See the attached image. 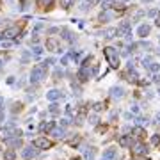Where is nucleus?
I'll return each instance as SVG.
<instances>
[{
    "label": "nucleus",
    "mask_w": 160,
    "mask_h": 160,
    "mask_svg": "<svg viewBox=\"0 0 160 160\" xmlns=\"http://www.w3.org/2000/svg\"><path fill=\"white\" fill-rule=\"evenodd\" d=\"M36 155H37V149L34 146H27V148H23V151H21V158H23V160H30V158H34Z\"/></svg>",
    "instance_id": "nucleus-3"
},
{
    "label": "nucleus",
    "mask_w": 160,
    "mask_h": 160,
    "mask_svg": "<svg viewBox=\"0 0 160 160\" xmlns=\"http://www.w3.org/2000/svg\"><path fill=\"white\" fill-rule=\"evenodd\" d=\"M158 142H160V137H158V135H153V137H151V144H153V146H158Z\"/></svg>",
    "instance_id": "nucleus-24"
},
{
    "label": "nucleus",
    "mask_w": 160,
    "mask_h": 160,
    "mask_svg": "<svg viewBox=\"0 0 160 160\" xmlns=\"http://www.w3.org/2000/svg\"><path fill=\"white\" fill-rule=\"evenodd\" d=\"M52 135L57 137V139L64 137V128H53V130H52Z\"/></svg>",
    "instance_id": "nucleus-13"
},
{
    "label": "nucleus",
    "mask_w": 160,
    "mask_h": 160,
    "mask_svg": "<svg viewBox=\"0 0 160 160\" xmlns=\"http://www.w3.org/2000/svg\"><path fill=\"white\" fill-rule=\"evenodd\" d=\"M117 34L119 36H130V23H128V21H123V23L119 25V29H117Z\"/></svg>",
    "instance_id": "nucleus-7"
},
{
    "label": "nucleus",
    "mask_w": 160,
    "mask_h": 160,
    "mask_svg": "<svg viewBox=\"0 0 160 160\" xmlns=\"http://www.w3.org/2000/svg\"><path fill=\"white\" fill-rule=\"evenodd\" d=\"M149 32H151V27L149 25H139L137 27V36L139 37H148Z\"/></svg>",
    "instance_id": "nucleus-5"
},
{
    "label": "nucleus",
    "mask_w": 160,
    "mask_h": 160,
    "mask_svg": "<svg viewBox=\"0 0 160 160\" xmlns=\"http://www.w3.org/2000/svg\"><path fill=\"white\" fill-rule=\"evenodd\" d=\"M141 16H144V13H142V11H137L135 16H133V21H139V20H141Z\"/></svg>",
    "instance_id": "nucleus-27"
},
{
    "label": "nucleus",
    "mask_w": 160,
    "mask_h": 160,
    "mask_svg": "<svg viewBox=\"0 0 160 160\" xmlns=\"http://www.w3.org/2000/svg\"><path fill=\"white\" fill-rule=\"evenodd\" d=\"M2 109H4V98L0 96V110H2Z\"/></svg>",
    "instance_id": "nucleus-38"
},
{
    "label": "nucleus",
    "mask_w": 160,
    "mask_h": 160,
    "mask_svg": "<svg viewBox=\"0 0 160 160\" xmlns=\"http://www.w3.org/2000/svg\"><path fill=\"white\" fill-rule=\"evenodd\" d=\"M30 61V52H23L21 53V62H29Z\"/></svg>",
    "instance_id": "nucleus-16"
},
{
    "label": "nucleus",
    "mask_w": 160,
    "mask_h": 160,
    "mask_svg": "<svg viewBox=\"0 0 160 160\" xmlns=\"http://www.w3.org/2000/svg\"><path fill=\"white\" fill-rule=\"evenodd\" d=\"M148 14H149V16H157L158 13H157V11H155V9H151V11H149V13H148Z\"/></svg>",
    "instance_id": "nucleus-37"
},
{
    "label": "nucleus",
    "mask_w": 160,
    "mask_h": 160,
    "mask_svg": "<svg viewBox=\"0 0 160 160\" xmlns=\"http://www.w3.org/2000/svg\"><path fill=\"white\" fill-rule=\"evenodd\" d=\"M34 146H37L39 149H48V148H52V141L50 139H45V137H39V139H36Z\"/></svg>",
    "instance_id": "nucleus-4"
},
{
    "label": "nucleus",
    "mask_w": 160,
    "mask_h": 160,
    "mask_svg": "<svg viewBox=\"0 0 160 160\" xmlns=\"http://www.w3.org/2000/svg\"><path fill=\"white\" fill-rule=\"evenodd\" d=\"M105 57H107V61H109L110 68L116 69L117 66H119V57H117V52H116L114 46H107L105 48Z\"/></svg>",
    "instance_id": "nucleus-1"
},
{
    "label": "nucleus",
    "mask_w": 160,
    "mask_h": 160,
    "mask_svg": "<svg viewBox=\"0 0 160 160\" xmlns=\"http://www.w3.org/2000/svg\"><path fill=\"white\" fill-rule=\"evenodd\" d=\"M46 48H48V50H57V48H59V46H57V41H55V39H48V41H46Z\"/></svg>",
    "instance_id": "nucleus-15"
},
{
    "label": "nucleus",
    "mask_w": 160,
    "mask_h": 160,
    "mask_svg": "<svg viewBox=\"0 0 160 160\" xmlns=\"http://www.w3.org/2000/svg\"><path fill=\"white\" fill-rule=\"evenodd\" d=\"M0 68H2V61H0Z\"/></svg>",
    "instance_id": "nucleus-42"
},
{
    "label": "nucleus",
    "mask_w": 160,
    "mask_h": 160,
    "mask_svg": "<svg viewBox=\"0 0 160 160\" xmlns=\"http://www.w3.org/2000/svg\"><path fill=\"white\" fill-rule=\"evenodd\" d=\"M50 112H53V114H57V112H59V107H57L55 103H52V105H50Z\"/></svg>",
    "instance_id": "nucleus-29"
},
{
    "label": "nucleus",
    "mask_w": 160,
    "mask_h": 160,
    "mask_svg": "<svg viewBox=\"0 0 160 160\" xmlns=\"http://www.w3.org/2000/svg\"><path fill=\"white\" fill-rule=\"evenodd\" d=\"M68 61H69V55H64V57L61 59V62H62V64H68Z\"/></svg>",
    "instance_id": "nucleus-33"
},
{
    "label": "nucleus",
    "mask_w": 160,
    "mask_h": 160,
    "mask_svg": "<svg viewBox=\"0 0 160 160\" xmlns=\"http://www.w3.org/2000/svg\"><path fill=\"white\" fill-rule=\"evenodd\" d=\"M158 68H160V66H158L157 62H151V66H149V71H151V73H157V71H158Z\"/></svg>",
    "instance_id": "nucleus-22"
},
{
    "label": "nucleus",
    "mask_w": 160,
    "mask_h": 160,
    "mask_svg": "<svg viewBox=\"0 0 160 160\" xmlns=\"http://www.w3.org/2000/svg\"><path fill=\"white\" fill-rule=\"evenodd\" d=\"M119 2H130V0H119Z\"/></svg>",
    "instance_id": "nucleus-41"
},
{
    "label": "nucleus",
    "mask_w": 160,
    "mask_h": 160,
    "mask_svg": "<svg viewBox=\"0 0 160 160\" xmlns=\"http://www.w3.org/2000/svg\"><path fill=\"white\" fill-rule=\"evenodd\" d=\"M98 121H100V119H98V116H96V114H91V116H89V123H91V125H98Z\"/></svg>",
    "instance_id": "nucleus-18"
},
{
    "label": "nucleus",
    "mask_w": 160,
    "mask_h": 160,
    "mask_svg": "<svg viewBox=\"0 0 160 160\" xmlns=\"http://www.w3.org/2000/svg\"><path fill=\"white\" fill-rule=\"evenodd\" d=\"M157 121H160V114H158V116H157Z\"/></svg>",
    "instance_id": "nucleus-39"
},
{
    "label": "nucleus",
    "mask_w": 160,
    "mask_h": 160,
    "mask_svg": "<svg viewBox=\"0 0 160 160\" xmlns=\"http://www.w3.org/2000/svg\"><path fill=\"white\" fill-rule=\"evenodd\" d=\"M114 32H116V30L109 29V30H105V32H103V36H105V37H112V36H114Z\"/></svg>",
    "instance_id": "nucleus-25"
},
{
    "label": "nucleus",
    "mask_w": 160,
    "mask_h": 160,
    "mask_svg": "<svg viewBox=\"0 0 160 160\" xmlns=\"http://www.w3.org/2000/svg\"><path fill=\"white\" fill-rule=\"evenodd\" d=\"M52 2H53V0H41V4H43V5H50Z\"/></svg>",
    "instance_id": "nucleus-35"
},
{
    "label": "nucleus",
    "mask_w": 160,
    "mask_h": 160,
    "mask_svg": "<svg viewBox=\"0 0 160 160\" xmlns=\"http://www.w3.org/2000/svg\"><path fill=\"white\" fill-rule=\"evenodd\" d=\"M112 2H114V0H103V2H101V5L107 9V7H112Z\"/></svg>",
    "instance_id": "nucleus-26"
},
{
    "label": "nucleus",
    "mask_w": 160,
    "mask_h": 160,
    "mask_svg": "<svg viewBox=\"0 0 160 160\" xmlns=\"http://www.w3.org/2000/svg\"><path fill=\"white\" fill-rule=\"evenodd\" d=\"M109 94L112 96V98L119 100V98H123V94H125V89H121V87H112V89L109 91Z\"/></svg>",
    "instance_id": "nucleus-10"
},
{
    "label": "nucleus",
    "mask_w": 160,
    "mask_h": 160,
    "mask_svg": "<svg viewBox=\"0 0 160 160\" xmlns=\"http://www.w3.org/2000/svg\"><path fill=\"white\" fill-rule=\"evenodd\" d=\"M114 158H116V149H114V148L105 149L103 155H101V160H114Z\"/></svg>",
    "instance_id": "nucleus-11"
},
{
    "label": "nucleus",
    "mask_w": 160,
    "mask_h": 160,
    "mask_svg": "<svg viewBox=\"0 0 160 160\" xmlns=\"http://www.w3.org/2000/svg\"><path fill=\"white\" fill-rule=\"evenodd\" d=\"M18 34H20V29H18V27H11V29H7V30L4 32V36H2V37L9 39V37H16Z\"/></svg>",
    "instance_id": "nucleus-8"
},
{
    "label": "nucleus",
    "mask_w": 160,
    "mask_h": 160,
    "mask_svg": "<svg viewBox=\"0 0 160 160\" xmlns=\"http://www.w3.org/2000/svg\"><path fill=\"white\" fill-rule=\"evenodd\" d=\"M32 52H34V53H36V55H37V57H39V55H41V52H43V48H41V46H37V45H36V46H32Z\"/></svg>",
    "instance_id": "nucleus-23"
},
{
    "label": "nucleus",
    "mask_w": 160,
    "mask_h": 160,
    "mask_svg": "<svg viewBox=\"0 0 160 160\" xmlns=\"http://www.w3.org/2000/svg\"><path fill=\"white\" fill-rule=\"evenodd\" d=\"M100 20H101V21H109V20H112V13H110V11H103V13L100 14Z\"/></svg>",
    "instance_id": "nucleus-14"
},
{
    "label": "nucleus",
    "mask_w": 160,
    "mask_h": 160,
    "mask_svg": "<svg viewBox=\"0 0 160 160\" xmlns=\"http://www.w3.org/2000/svg\"><path fill=\"white\" fill-rule=\"evenodd\" d=\"M46 98L53 103V101H55V100H59V98H62V93L59 91V89H50L48 93H46Z\"/></svg>",
    "instance_id": "nucleus-6"
},
{
    "label": "nucleus",
    "mask_w": 160,
    "mask_h": 160,
    "mask_svg": "<svg viewBox=\"0 0 160 160\" xmlns=\"http://www.w3.org/2000/svg\"><path fill=\"white\" fill-rule=\"evenodd\" d=\"M89 5H91V2H84V5H82L80 9H82V11H87V9H89Z\"/></svg>",
    "instance_id": "nucleus-31"
},
{
    "label": "nucleus",
    "mask_w": 160,
    "mask_h": 160,
    "mask_svg": "<svg viewBox=\"0 0 160 160\" xmlns=\"http://www.w3.org/2000/svg\"><path fill=\"white\" fill-rule=\"evenodd\" d=\"M13 137V132L9 130V126H4L0 128V141H7V139Z\"/></svg>",
    "instance_id": "nucleus-9"
},
{
    "label": "nucleus",
    "mask_w": 160,
    "mask_h": 160,
    "mask_svg": "<svg viewBox=\"0 0 160 160\" xmlns=\"http://www.w3.org/2000/svg\"><path fill=\"white\" fill-rule=\"evenodd\" d=\"M50 64H52V66L55 64V59H53V57H50V59H45V66H50Z\"/></svg>",
    "instance_id": "nucleus-28"
},
{
    "label": "nucleus",
    "mask_w": 160,
    "mask_h": 160,
    "mask_svg": "<svg viewBox=\"0 0 160 160\" xmlns=\"http://www.w3.org/2000/svg\"><path fill=\"white\" fill-rule=\"evenodd\" d=\"M16 158V155H14V151L11 149V151H5V160H14Z\"/></svg>",
    "instance_id": "nucleus-19"
},
{
    "label": "nucleus",
    "mask_w": 160,
    "mask_h": 160,
    "mask_svg": "<svg viewBox=\"0 0 160 160\" xmlns=\"http://www.w3.org/2000/svg\"><path fill=\"white\" fill-rule=\"evenodd\" d=\"M125 119H126V121H130V119H133V116H132L130 112H126V114H125Z\"/></svg>",
    "instance_id": "nucleus-34"
},
{
    "label": "nucleus",
    "mask_w": 160,
    "mask_h": 160,
    "mask_svg": "<svg viewBox=\"0 0 160 160\" xmlns=\"http://www.w3.org/2000/svg\"><path fill=\"white\" fill-rule=\"evenodd\" d=\"M132 149H133V153H135V155H144V153L148 151V148H146V146H142L141 142H135V144L132 146Z\"/></svg>",
    "instance_id": "nucleus-12"
},
{
    "label": "nucleus",
    "mask_w": 160,
    "mask_h": 160,
    "mask_svg": "<svg viewBox=\"0 0 160 160\" xmlns=\"http://www.w3.org/2000/svg\"><path fill=\"white\" fill-rule=\"evenodd\" d=\"M71 2H73V0H61L62 7H69V5H71Z\"/></svg>",
    "instance_id": "nucleus-30"
},
{
    "label": "nucleus",
    "mask_w": 160,
    "mask_h": 160,
    "mask_svg": "<svg viewBox=\"0 0 160 160\" xmlns=\"http://www.w3.org/2000/svg\"><path fill=\"white\" fill-rule=\"evenodd\" d=\"M142 2H153V0H142Z\"/></svg>",
    "instance_id": "nucleus-40"
},
{
    "label": "nucleus",
    "mask_w": 160,
    "mask_h": 160,
    "mask_svg": "<svg viewBox=\"0 0 160 160\" xmlns=\"http://www.w3.org/2000/svg\"><path fill=\"white\" fill-rule=\"evenodd\" d=\"M45 73H46V66H45V64L36 66L34 69H32V73H30V82H32V84L41 82L43 78H45Z\"/></svg>",
    "instance_id": "nucleus-2"
},
{
    "label": "nucleus",
    "mask_w": 160,
    "mask_h": 160,
    "mask_svg": "<svg viewBox=\"0 0 160 160\" xmlns=\"http://www.w3.org/2000/svg\"><path fill=\"white\" fill-rule=\"evenodd\" d=\"M93 109H94L96 112H101V110L105 109V105H103V103H96V105H93Z\"/></svg>",
    "instance_id": "nucleus-21"
},
{
    "label": "nucleus",
    "mask_w": 160,
    "mask_h": 160,
    "mask_svg": "<svg viewBox=\"0 0 160 160\" xmlns=\"http://www.w3.org/2000/svg\"><path fill=\"white\" fill-rule=\"evenodd\" d=\"M142 132H144L142 128H135V130H133V133H135V135H142Z\"/></svg>",
    "instance_id": "nucleus-32"
},
{
    "label": "nucleus",
    "mask_w": 160,
    "mask_h": 160,
    "mask_svg": "<svg viewBox=\"0 0 160 160\" xmlns=\"http://www.w3.org/2000/svg\"><path fill=\"white\" fill-rule=\"evenodd\" d=\"M155 25H157V27H160V13H158V16H157V20H155Z\"/></svg>",
    "instance_id": "nucleus-36"
},
{
    "label": "nucleus",
    "mask_w": 160,
    "mask_h": 160,
    "mask_svg": "<svg viewBox=\"0 0 160 160\" xmlns=\"http://www.w3.org/2000/svg\"><path fill=\"white\" fill-rule=\"evenodd\" d=\"M132 141H130V137H121V146H130Z\"/></svg>",
    "instance_id": "nucleus-20"
},
{
    "label": "nucleus",
    "mask_w": 160,
    "mask_h": 160,
    "mask_svg": "<svg viewBox=\"0 0 160 160\" xmlns=\"http://www.w3.org/2000/svg\"><path fill=\"white\" fill-rule=\"evenodd\" d=\"M151 62H153V59H151V57H146V59L142 61V66L149 69V66H151Z\"/></svg>",
    "instance_id": "nucleus-17"
},
{
    "label": "nucleus",
    "mask_w": 160,
    "mask_h": 160,
    "mask_svg": "<svg viewBox=\"0 0 160 160\" xmlns=\"http://www.w3.org/2000/svg\"><path fill=\"white\" fill-rule=\"evenodd\" d=\"M21 2H23V0H21Z\"/></svg>",
    "instance_id": "nucleus-43"
}]
</instances>
